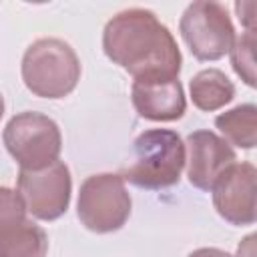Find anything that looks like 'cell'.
<instances>
[{
	"label": "cell",
	"instance_id": "19",
	"mask_svg": "<svg viewBox=\"0 0 257 257\" xmlns=\"http://www.w3.org/2000/svg\"><path fill=\"white\" fill-rule=\"evenodd\" d=\"M2 114H4V96L0 94V118H2Z\"/></svg>",
	"mask_w": 257,
	"mask_h": 257
},
{
	"label": "cell",
	"instance_id": "10",
	"mask_svg": "<svg viewBox=\"0 0 257 257\" xmlns=\"http://www.w3.org/2000/svg\"><path fill=\"white\" fill-rule=\"evenodd\" d=\"M131 100L139 116L155 122L179 120L187 110V98L179 78L157 82L133 80Z\"/></svg>",
	"mask_w": 257,
	"mask_h": 257
},
{
	"label": "cell",
	"instance_id": "12",
	"mask_svg": "<svg viewBox=\"0 0 257 257\" xmlns=\"http://www.w3.org/2000/svg\"><path fill=\"white\" fill-rule=\"evenodd\" d=\"M46 231L30 219H22L0 231V257H46Z\"/></svg>",
	"mask_w": 257,
	"mask_h": 257
},
{
	"label": "cell",
	"instance_id": "8",
	"mask_svg": "<svg viewBox=\"0 0 257 257\" xmlns=\"http://www.w3.org/2000/svg\"><path fill=\"white\" fill-rule=\"evenodd\" d=\"M213 207L221 219L245 227L257 219V169L249 161L233 163L213 185Z\"/></svg>",
	"mask_w": 257,
	"mask_h": 257
},
{
	"label": "cell",
	"instance_id": "2",
	"mask_svg": "<svg viewBox=\"0 0 257 257\" xmlns=\"http://www.w3.org/2000/svg\"><path fill=\"white\" fill-rule=\"evenodd\" d=\"M185 167V143L177 131L149 128L133 143V163L124 167L122 179L147 191H161L181 181Z\"/></svg>",
	"mask_w": 257,
	"mask_h": 257
},
{
	"label": "cell",
	"instance_id": "1",
	"mask_svg": "<svg viewBox=\"0 0 257 257\" xmlns=\"http://www.w3.org/2000/svg\"><path fill=\"white\" fill-rule=\"evenodd\" d=\"M102 50L112 64L141 82L175 80L183 64L175 36L147 8L116 12L104 24Z\"/></svg>",
	"mask_w": 257,
	"mask_h": 257
},
{
	"label": "cell",
	"instance_id": "17",
	"mask_svg": "<svg viewBox=\"0 0 257 257\" xmlns=\"http://www.w3.org/2000/svg\"><path fill=\"white\" fill-rule=\"evenodd\" d=\"M255 233H249L239 245H237V255L235 257H255Z\"/></svg>",
	"mask_w": 257,
	"mask_h": 257
},
{
	"label": "cell",
	"instance_id": "4",
	"mask_svg": "<svg viewBox=\"0 0 257 257\" xmlns=\"http://www.w3.org/2000/svg\"><path fill=\"white\" fill-rule=\"evenodd\" d=\"M2 141L8 155L24 171H38L52 165L62 151L58 124L36 110L14 114L2 131Z\"/></svg>",
	"mask_w": 257,
	"mask_h": 257
},
{
	"label": "cell",
	"instance_id": "11",
	"mask_svg": "<svg viewBox=\"0 0 257 257\" xmlns=\"http://www.w3.org/2000/svg\"><path fill=\"white\" fill-rule=\"evenodd\" d=\"M193 104L203 112H215L235 98V84L219 68H205L189 80Z\"/></svg>",
	"mask_w": 257,
	"mask_h": 257
},
{
	"label": "cell",
	"instance_id": "7",
	"mask_svg": "<svg viewBox=\"0 0 257 257\" xmlns=\"http://www.w3.org/2000/svg\"><path fill=\"white\" fill-rule=\"evenodd\" d=\"M16 191L26 207V213L40 221H56L70 205L72 177L62 161H54L38 171L20 169Z\"/></svg>",
	"mask_w": 257,
	"mask_h": 257
},
{
	"label": "cell",
	"instance_id": "13",
	"mask_svg": "<svg viewBox=\"0 0 257 257\" xmlns=\"http://www.w3.org/2000/svg\"><path fill=\"white\" fill-rule=\"evenodd\" d=\"M221 139L233 147L251 151L257 143V106L253 102L237 104L215 118Z\"/></svg>",
	"mask_w": 257,
	"mask_h": 257
},
{
	"label": "cell",
	"instance_id": "14",
	"mask_svg": "<svg viewBox=\"0 0 257 257\" xmlns=\"http://www.w3.org/2000/svg\"><path fill=\"white\" fill-rule=\"evenodd\" d=\"M231 66L235 74L247 84L255 86V30H245L239 38H235L231 50Z\"/></svg>",
	"mask_w": 257,
	"mask_h": 257
},
{
	"label": "cell",
	"instance_id": "9",
	"mask_svg": "<svg viewBox=\"0 0 257 257\" xmlns=\"http://www.w3.org/2000/svg\"><path fill=\"white\" fill-rule=\"evenodd\" d=\"M185 163L189 183L201 191H211L217 179L237 163L233 147L213 131H195L185 141Z\"/></svg>",
	"mask_w": 257,
	"mask_h": 257
},
{
	"label": "cell",
	"instance_id": "18",
	"mask_svg": "<svg viewBox=\"0 0 257 257\" xmlns=\"http://www.w3.org/2000/svg\"><path fill=\"white\" fill-rule=\"evenodd\" d=\"M187 257H233V255L219 247H201V249H195L193 253H189Z\"/></svg>",
	"mask_w": 257,
	"mask_h": 257
},
{
	"label": "cell",
	"instance_id": "3",
	"mask_svg": "<svg viewBox=\"0 0 257 257\" xmlns=\"http://www.w3.org/2000/svg\"><path fill=\"white\" fill-rule=\"evenodd\" d=\"M80 60L74 48L60 38H38L22 56L20 72L24 86L40 98L58 100L68 96L80 80Z\"/></svg>",
	"mask_w": 257,
	"mask_h": 257
},
{
	"label": "cell",
	"instance_id": "16",
	"mask_svg": "<svg viewBox=\"0 0 257 257\" xmlns=\"http://www.w3.org/2000/svg\"><path fill=\"white\" fill-rule=\"evenodd\" d=\"M237 16L245 30H253V14H255V2H237L235 4Z\"/></svg>",
	"mask_w": 257,
	"mask_h": 257
},
{
	"label": "cell",
	"instance_id": "15",
	"mask_svg": "<svg viewBox=\"0 0 257 257\" xmlns=\"http://www.w3.org/2000/svg\"><path fill=\"white\" fill-rule=\"evenodd\" d=\"M26 219V207L18 191L0 185V231Z\"/></svg>",
	"mask_w": 257,
	"mask_h": 257
},
{
	"label": "cell",
	"instance_id": "6",
	"mask_svg": "<svg viewBox=\"0 0 257 257\" xmlns=\"http://www.w3.org/2000/svg\"><path fill=\"white\" fill-rule=\"evenodd\" d=\"M179 32L191 54L201 62H213L229 54L235 42V26L229 10L219 2H191L181 20Z\"/></svg>",
	"mask_w": 257,
	"mask_h": 257
},
{
	"label": "cell",
	"instance_id": "5",
	"mask_svg": "<svg viewBox=\"0 0 257 257\" xmlns=\"http://www.w3.org/2000/svg\"><path fill=\"white\" fill-rule=\"evenodd\" d=\"M131 195L116 173H98L82 181L76 201L78 221L92 233L118 231L131 217Z\"/></svg>",
	"mask_w": 257,
	"mask_h": 257
}]
</instances>
